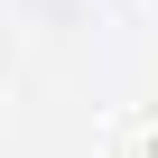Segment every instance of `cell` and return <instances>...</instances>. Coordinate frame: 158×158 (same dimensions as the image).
I'll use <instances>...</instances> for the list:
<instances>
[{"instance_id":"cell-1","label":"cell","mask_w":158,"mask_h":158,"mask_svg":"<svg viewBox=\"0 0 158 158\" xmlns=\"http://www.w3.org/2000/svg\"><path fill=\"white\" fill-rule=\"evenodd\" d=\"M149 158H158V149H149Z\"/></svg>"}]
</instances>
